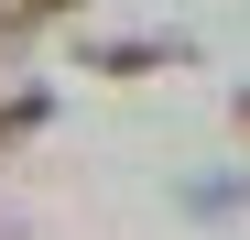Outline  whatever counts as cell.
Returning <instances> with one entry per match:
<instances>
[{"label": "cell", "mask_w": 250, "mask_h": 240, "mask_svg": "<svg viewBox=\"0 0 250 240\" xmlns=\"http://www.w3.org/2000/svg\"><path fill=\"white\" fill-rule=\"evenodd\" d=\"M185 44H87V66L98 76H142V66H174Z\"/></svg>", "instance_id": "6da1fadb"}, {"label": "cell", "mask_w": 250, "mask_h": 240, "mask_svg": "<svg viewBox=\"0 0 250 240\" xmlns=\"http://www.w3.org/2000/svg\"><path fill=\"white\" fill-rule=\"evenodd\" d=\"M55 11H76V0H0V44H22V33H44Z\"/></svg>", "instance_id": "7a4b0ae2"}, {"label": "cell", "mask_w": 250, "mask_h": 240, "mask_svg": "<svg viewBox=\"0 0 250 240\" xmlns=\"http://www.w3.org/2000/svg\"><path fill=\"white\" fill-rule=\"evenodd\" d=\"M185 208H196V218H229V208H250V175H229V186H185Z\"/></svg>", "instance_id": "3957f363"}, {"label": "cell", "mask_w": 250, "mask_h": 240, "mask_svg": "<svg viewBox=\"0 0 250 240\" xmlns=\"http://www.w3.org/2000/svg\"><path fill=\"white\" fill-rule=\"evenodd\" d=\"M239 131H250V88H239Z\"/></svg>", "instance_id": "277c9868"}]
</instances>
